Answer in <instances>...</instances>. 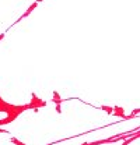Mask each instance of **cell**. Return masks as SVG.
I'll use <instances>...</instances> for the list:
<instances>
[{"label":"cell","instance_id":"8992f818","mask_svg":"<svg viewBox=\"0 0 140 145\" xmlns=\"http://www.w3.org/2000/svg\"><path fill=\"white\" fill-rule=\"evenodd\" d=\"M52 101L55 102V105H62L63 98L59 95V92H57V91H55V92H53V96H52Z\"/></svg>","mask_w":140,"mask_h":145},{"label":"cell","instance_id":"5b68a950","mask_svg":"<svg viewBox=\"0 0 140 145\" xmlns=\"http://www.w3.org/2000/svg\"><path fill=\"white\" fill-rule=\"evenodd\" d=\"M139 135H140V133H139V131H136L135 134H132L130 137H127L126 140H123V141H122V144H121V145H129V144H130V142H133V141H136V140L139 138Z\"/></svg>","mask_w":140,"mask_h":145},{"label":"cell","instance_id":"30bf717a","mask_svg":"<svg viewBox=\"0 0 140 145\" xmlns=\"http://www.w3.org/2000/svg\"><path fill=\"white\" fill-rule=\"evenodd\" d=\"M137 113H139V109H135V112H133L130 116H125V119H126V120H127V119H133L135 116H137Z\"/></svg>","mask_w":140,"mask_h":145},{"label":"cell","instance_id":"52a82bcc","mask_svg":"<svg viewBox=\"0 0 140 145\" xmlns=\"http://www.w3.org/2000/svg\"><path fill=\"white\" fill-rule=\"evenodd\" d=\"M11 121H14V120L6 116L4 119H0V126H6V124H9V123H11Z\"/></svg>","mask_w":140,"mask_h":145},{"label":"cell","instance_id":"277c9868","mask_svg":"<svg viewBox=\"0 0 140 145\" xmlns=\"http://www.w3.org/2000/svg\"><path fill=\"white\" fill-rule=\"evenodd\" d=\"M112 114L116 116V117H121V119H125V109L121 108V106H112Z\"/></svg>","mask_w":140,"mask_h":145},{"label":"cell","instance_id":"8fae6325","mask_svg":"<svg viewBox=\"0 0 140 145\" xmlns=\"http://www.w3.org/2000/svg\"><path fill=\"white\" fill-rule=\"evenodd\" d=\"M56 112H57V113H60V112H62V109H60V105H56Z\"/></svg>","mask_w":140,"mask_h":145},{"label":"cell","instance_id":"6da1fadb","mask_svg":"<svg viewBox=\"0 0 140 145\" xmlns=\"http://www.w3.org/2000/svg\"><path fill=\"white\" fill-rule=\"evenodd\" d=\"M28 109H30L28 105H13V103H9L0 95V113H6L7 117H10L13 120H16L21 113H24Z\"/></svg>","mask_w":140,"mask_h":145},{"label":"cell","instance_id":"4fadbf2b","mask_svg":"<svg viewBox=\"0 0 140 145\" xmlns=\"http://www.w3.org/2000/svg\"><path fill=\"white\" fill-rule=\"evenodd\" d=\"M3 133L6 134V133H7V130H1V128H0V134H3Z\"/></svg>","mask_w":140,"mask_h":145},{"label":"cell","instance_id":"7c38bea8","mask_svg":"<svg viewBox=\"0 0 140 145\" xmlns=\"http://www.w3.org/2000/svg\"><path fill=\"white\" fill-rule=\"evenodd\" d=\"M4 36H6V32H3V34H1V35H0V40H1V39H3V38H4Z\"/></svg>","mask_w":140,"mask_h":145},{"label":"cell","instance_id":"7a4b0ae2","mask_svg":"<svg viewBox=\"0 0 140 145\" xmlns=\"http://www.w3.org/2000/svg\"><path fill=\"white\" fill-rule=\"evenodd\" d=\"M45 106H46V102L42 101V99H39L35 93H32V96H31V102L28 103V108L34 109V110H38L39 108H45Z\"/></svg>","mask_w":140,"mask_h":145},{"label":"cell","instance_id":"3957f363","mask_svg":"<svg viewBox=\"0 0 140 145\" xmlns=\"http://www.w3.org/2000/svg\"><path fill=\"white\" fill-rule=\"evenodd\" d=\"M38 3H39V0H38V1H34V3H32V4H31V6H30V7L27 8V11H25V13H24V14H22L21 17L18 18V20H17V21H16V22H14V24H13V25H11V27H14V25H16L17 22H20V21H22L24 18H27V17H28V16H30V14H31V13L34 11L35 8H36V6H38ZM11 27H9V28L6 29V32H7V31H9V29H10Z\"/></svg>","mask_w":140,"mask_h":145},{"label":"cell","instance_id":"ba28073f","mask_svg":"<svg viewBox=\"0 0 140 145\" xmlns=\"http://www.w3.org/2000/svg\"><path fill=\"white\" fill-rule=\"evenodd\" d=\"M101 110H104V112H106V113H108V114H112V106H101Z\"/></svg>","mask_w":140,"mask_h":145},{"label":"cell","instance_id":"9c48e42d","mask_svg":"<svg viewBox=\"0 0 140 145\" xmlns=\"http://www.w3.org/2000/svg\"><path fill=\"white\" fill-rule=\"evenodd\" d=\"M10 141H11L14 145H27V144H24L22 141H20L18 138H14V137H13V138H10Z\"/></svg>","mask_w":140,"mask_h":145}]
</instances>
